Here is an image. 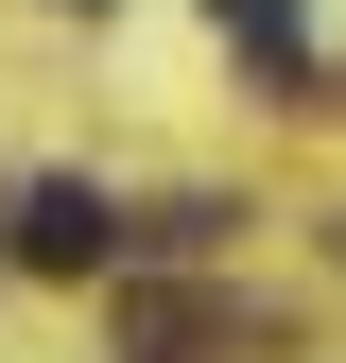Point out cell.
Listing matches in <instances>:
<instances>
[{"mask_svg": "<svg viewBox=\"0 0 346 363\" xmlns=\"http://www.w3.org/2000/svg\"><path fill=\"white\" fill-rule=\"evenodd\" d=\"M121 242H139V225H121L104 191H86V173H52V191H18V259H35V277H104Z\"/></svg>", "mask_w": 346, "mask_h": 363, "instance_id": "1", "label": "cell"}, {"mask_svg": "<svg viewBox=\"0 0 346 363\" xmlns=\"http://www.w3.org/2000/svg\"><path fill=\"white\" fill-rule=\"evenodd\" d=\"M225 18V52L260 69V86H312V35H294V0H208Z\"/></svg>", "mask_w": 346, "mask_h": 363, "instance_id": "2", "label": "cell"}]
</instances>
